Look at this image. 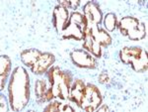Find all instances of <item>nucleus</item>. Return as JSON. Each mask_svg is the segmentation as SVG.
<instances>
[{
    "label": "nucleus",
    "instance_id": "1",
    "mask_svg": "<svg viewBox=\"0 0 148 112\" xmlns=\"http://www.w3.org/2000/svg\"><path fill=\"white\" fill-rule=\"evenodd\" d=\"M8 88L12 110H23L30 100V77L25 68L17 66L13 71Z\"/></svg>",
    "mask_w": 148,
    "mask_h": 112
},
{
    "label": "nucleus",
    "instance_id": "2",
    "mask_svg": "<svg viewBox=\"0 0 148 112\" xmlns=\"http://www.w3.org/2000/svg\"><path fill=\"white\" fill-rule=\"evenodd\" d=\"M47 77L54 98H59L61 100L68 99L71 85L73 83L72 73L70 71H61L58 66H51L47 71Z\"/></svg>",
    "mask_w": 148,
    "mask_h": 112
},
{
    "label": "nucleus",
    "instance_id": "3",
    "mask_svg": "<svg viewBox=\"0 0 148 112\" xmlns=\"http://www.w3.org/2000/svg\"><path fill=\"white\" fill-rule=\"evenodd\" d=\"M89 22L84 14L73 12L62 32L63 39H72L75 41H84L87 35Z\"/></svg>",
    "mask_w": 148,
    "mask_h": 112
},
{
    "label": "nucleus",
    "instance_id": "4",
    "mask_svg": "<svg viewBox=\"0 0 148 112\" xmlns=\"http://www.w3.org/2000/svg\"><path fill=\"white\" fill-rule=\"evenodd\" d=\"M121 61L130 65L135 73H145L148 68L147 53L140 47H125L120 52Z\"/></svg>",
    "mask_w": 148,
    "mask_h": 112
},
{
    "label": "nucleus",
    "instance_id": "5",
    "mask_svg": "<svg viewBox=\"0 0 148 112\" xmlns=\"http://www.w3.org/2000/svg\"><path fill=\"white\" fill-rule=\"evenodd\" d=\"M120 31L131 41H140L146 37V28L137 18L125 16L120 21Z\"/></svg>",
    "mask_w": 148,
    "mask_h": 112
},
{
    "label": "nucleus",
    "instance_id": "6",
    "mask_svg": "<svg viewBox=\"0 0 148 112\" xmlns=\"http://www.w3.org/2000/svg\"><path fill=\"white\" fill-rule=\"evenodd\" d=\"M102 94L99 88L94 84H87L86 85L85 94L82 100L81 108L87 112H92L97 110L99 106L102 105Z\"/></svg>",
    "mask_w": 148,
    "mask_h": 112
},
{
    "label": "nucleus",
    "instance_id": "7",
    "mask_svg": "<svg viewBox=\"0 0 148 112\" xmlns=\"http://www.w3.org/2000/svg\"><path fill=\"white\" fill-rule=\"evenodd\" d=\"M70 57L73 64L78 68L94 70L98 66L96 59L84 50H74L70 53Z\"/></svg>",
    "mask_w": 148,
    "mask_h": 112
},
{
    "label": "nucleus",
    "instance_id": "8",
    "mask_svg": "<svg viewBox=\"0 0 148 112\" xmlns=\"http://www.w3.org/2000/svg\"><path fill=\"white\" fill-rule=\"evenodd\" d=\"M68 9L61 5H57L54 7L53 13H52V24L56 28L57 34H62L63 29L69 20Z\"/></svg>",
    "mask_w": 148,
    "mask_h": 112
},
{
    "label": "nucleus",
    "instance_id": "9",
    "mask_svg": "<svg viewBox=\"0 0 148 112\" xmlns=\"http://www.w3.org/2000/svg\"><path fill=\"white\" fill-rule=\"evenodd\" d=\"M83 12L89 22V25H99L102 22L103 12L96 2H87L83 7Z\"/></svg>",
    "mask_w": 148,
    "mask_h": 112
},
{
    "label": "nucleus",
    "instance_id": "10",
    "mask_svg": "<svg viewBox=\"0 0 148 112\" xmlns=\"http://www.w3.org/2000/svg\"><path fill=\"white\" fill-rule=\"evenodd\" d=\"M86 36L92 37L95 41L101 45V47L107 48L112 44V37L109 35V33L104 29H100L98 25H89Z\"/></svg>",
    "mask_w": 148,
    "mask_h": 112
},
{
    "label": "nucleus",
    "instance_id": "11",
    "mask_svg": "<svg viewBox=\"0 0 148 112\" xmlns=\"http://www.w3.org/2000/svg\"><path fill=\"white\" fill-rule=\"evenodd\" d=\"M56 62V57L51 53H42L39 61L32 66V71L35 75H42L51 68Z\"/></svg>",
    "mask_w": 148,
    "mask_h": 112
},
{
    "label": "nucleus",
    "instance_id": "12",
    "mask_svg": "<svg viewBox=\"0 0 148 112\" xmlns=\"http://www.w3.org/2000/svg\"><path fill=\"white\" fill-rule=\"evenodd\" d=\"M86 85L81 80H75L71 85L70 92H69V99L70 101L74 102L77 106L81 107L82 100L85 94Z\"/></svg>",
    "mask_w": 148,
    "mask_h": 112
},
{
    "label": "nucleus",
    "instance_id": "13",
    "mask_svg": "<svg viewBox=\"0 0 148 112\" xmlns=\"http://www.w3.org/2000/svg\"><path fill=\"white\" fill-rule=\"evenodd\" d=\"M11 66L12 63L10 58L5 55H2L0 57V80H1L0 87H1V90L5 86V83L11 73Z\"/></svg>",
    "mask_w": 148,
    "mask_h": 112
},
{
    "label": "nucleus",
    "instance_id": "14",
    "mask_svg": "<svg viewBox=\"0 0 148 112\" xmlns=\"http://www.w3.org/2000/svg\"><path fill=\"white\" fill-rule=\"evenodd\" d=\"M42 55V53L38 49H28L21 53V61L25 66L32 68L39 61Z\"/></svg>",
    "mask_w": 148,
    "mask_h": 112
},
{
    "label": "nucleus",
    "instance_id": "15",
    "mask_svg": "<svg viewBox=\"0 0 148 112\" xmlns=\"http://www.w3.org/2000/svg\"><path fill=\"white\" fill-rule=\"evenodd\" d=\"M83 49L87 50L94 58L100 59L102 57V47L90 36H86L83 44Z\"/></svg>",
    "mask_w": 148,
    "mask_h": 112
},
{
    "label": "nucleus",
    "instance_id": "16",
    "mask_svg": "<svg viewBox=\"0 0 148 112\" xmlns=\"http://www.w3.org/2000/svg\"><path fill=\"white\" fill-rule=\"evenodd\" d=\"M36 88H35V92L36 95H37V98L42 102V99H44L45 95L47 92V90L51 86H47V82L45 80H38L36 82Z\"/></svg>",
    "mask_w": 148,
    "mask_h": 112
},
{
    "label": "nucleus",
    "instance_id": "17",
    "mask_svg": "<svg viewBox=\"0 0 148 112\" xmlns=\"http://www.w3.org/2000/svg\"><path fill=\"white\" fill-rule=\"evenodd\" d=\"M103 24H104V27L106 28L107 31H109V32H114L116 28V25H118V19H116V14H114V13L106 14V16L104 17Z\"/></svg>",
    "mask_w": 148,
    "mask_h": 112
},
{
    "label": "nucleus",
    "instance_id": "18",
    "mask_svg": "<svg viewBox=\"0 0 148 112\" xmlns=\"http://www.w3.org/2000/svg\"><path fill=\"white\" fill-rule=\"evenodd\" d=\"M80 4V0H68V1H64V0H60L59 1V5L65 7V8L70 9H76Z\"/></svg>",
    "mask_w": 148,
    "mask_h": 112
},
{
    "label": "nucleus",
    "instance_id": "19",
    "mask_svg": "<svg viewBox=\"0 0 148 112\" xmlns=\"http://www.w3.org/2000/svg\"><path fill=\"white\" fill-rule=\"evenodd\" d=\"M59 104H60V102L58 101H53L51 102V103H49V105H47L46 108H45V111L47 112H52V111H58V108H59Z\"/></svg>",
    "mask_w": 148,
    "mask_h": 112
},
{
    "label": "nucleus",
    "instance_id": "20",
    "mask_svg": "<svg viewBox=\"0 0 148 112\" xmlns=\"http://www.w3.org/2000/svg\"><path fill=\"white\" fill-rule=\"evenodd\" d=\"M0 103H1V108H0V110L2 112L9 111V106H8V104H7V99L3 94L0 95Z\"/></svg>",
    "mask_w": 148,
    "mask_h": 112
},
{
    "label": "nucleus",
    "instance_id": "21",
    "mask_svg": "<svg viewBox=\"0 0 148 112\" xmlns=\"http://www.w3.org/2000/svg\"><path fill=\"white\" fill-rule=\"evenodd\" d=\"M58 111H61V112H74L73 107L70 106V104H64V103H60L59 104V108H58Z\"/></svg>",
    "mask_w": 148,
    "mask_h": 112
},
{
    "label": "nucleus",
    "instance_id": "22",
    "mask_svg": "<svg viewBox=\"0 0 148 112\" xmlns=\"http://www.w3.org/2000/svg\"><path fill=\"white\" fill-rule=\"evenodd\" d=\"M98 80H99V82L102 83V84H107V83L110 82V77L106 73H101V75L98 77Z\"/></svg>",
    "mask_w": 148,
    "mask_h": 112
},
{
    "label": "nucleus",
    "instance_id": "23",
    "mask_svg": "<svg viewBox=\"0 0 148 112\" xmlns=\"http://www.w3.org/2000/svg\"><path fill=\"white\" fill-rule=\"evenodd\" d=\"M97 110H98V111H105V110L108 111V110H109V108H108V106H107L106 104H102V106H101V107H100V106L98 107Z\"/></svg>",
    "mask_w": 148,
    "mask_h": 112
}]
</instances>
